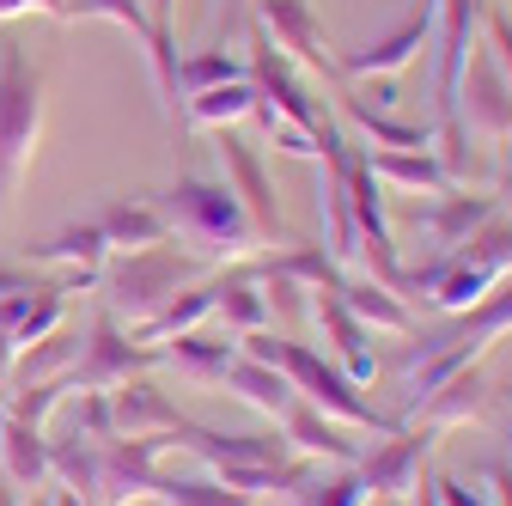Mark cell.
Wrapping results in <instances>:
<instances>
[{"instance_id":"1","label":"cell","mask_w":512,"mask_h":506,"mask_svg":"<svg viewBox=\"0 0 512 506\" xmlns=\"http://www.w3.org/2000/svg\"><path fill=\"white\" fill-rule=\"evenodd\" d=\"M238 354L263 360V366H281V372L293 378V391H299L311 409L336 415L342 427H372V433H397V427H403L397 415L372 409V403L360 397V385H354V378H348L330 354H317V348H305V342H281V336H269V330H250V336H238Z\"/></svg>"},{"instance_id":"2","label":"cell","mask_w":512,"mask_h":506,"mask_svg":"<svg viewBox=\"0 0 512 506\" xmlns=\"http://www.w3.org/2000/svg\"><path fill=\"white\" fill-rule=\"evenodd\" d=\"M153 208L165 214V226L177 232V238H189L202 250V257H232V263H250L256 257V226H250V214H244V202L232 196L226 183H214V177H177V183H165L159 196H153Z\"/></svg>"},{"instance_id":"3","label":"cell","mask_w":512,"mask_h":506,"mask_svg":"<svg viewBox=\"0 0 512 506\" xmlns=\"http://www.w3.org/2000/svg\"><path fill=\"white\" fill-rule=\"evenodd\" d=\"M189 281H202V257H183L171 244H147V250H116L104 257V311L128 324H147L165 299H177Z\"/></svg>"},{"instance_id":"4","label":"cell","mask_w":512,"mask_h":506,"mask_svg":"<svg viewBox=\"0 0 512 506\" xmlns=\"http://www.w3.org/2000/svg\"><path fill=\"white\" fill-rule=\"evenodd\" d=\"M37 135H43V74L19 43H0V208L19 196Z\"/></svg>"},{"instance_id":"5","label":"cell","mask_w":512,"mask_h":506,"mask_svg":"<svg viewBox=\"0 0 512 506\" xmlns=\"http://www.w3.org/2000/svg\"><path fill=\"white\" fill-rule=\"evenodd\" d=\"M433 25H439V0H415V7L384 31V37H372V43H360V49H342V55H330L336 61V74H348V80H397L409 61L433 43Z\"/></svg>"},{"instance_id":"6","label":"cell","mask_w":512,"mask_h":506,"mask_svg":"<svg viewBox=\"0 0 512 506\" xmlns=\"http://www.w3.org/2000/svg\"><path fill=\"white\" fill-rule=\"evenodd\" d=\"M171 439H98V494L104 506H141V500H159L165 494V476H159V452Z\"/></svg>"},{"instance_id":"7","label":"cell","mask_w":512,"mask_h":506,"mask_svg":"<svg viewBox=\"0 0 512 506\" xmlns=\"http://www.w3.org/2000/svg\"><path fill=\"white\" fill-rule=\"evenodd\" d=\"M147 366H159V348H141L135 336H122L116 318L104 311V318L80 336V360L68 372V391H110V385H122V378L147 372Z\"/></svg>"},{"instance_id":"8","label":"cell","mask_w":512,"mask_h":506,"mask_svg":"<svg viewBox=\"0 0 512 506\" xmlns=\"http://www.w3.org/2000/svg\"><path fill=\"white\" fill-rule=\"evenodd\" d=\"M464 135H482V141H512V80L500 74L494 55H470L464 74H458V110Z\"/></svg>"},{"instance_id":"9","label":"cell","mask_w":512,"mask_h":506,"mask_svg":"<svg viewBox=\"0 0 512 506\" xmlns=\"http://www.w3.org/2000/svg\"><path fill=\"white\" fill-rule=\"evenodd\" d=\"M220 165H226V189L244 202L256 238H281V232H287V226H281V202H275V183H269L263 159H256V147L238 141L232 129H220Z\"/></svg>"},{"instance_id":"10","label":"cell","mask_w":512,"mask_h":506,"mask_svg":"<svg viewBox=\"0 0 512 506\" xmlns=\"http://www.w3.org/2000/svg\"><path fill=\"white\" fill-rule=\"evenodd\" d=\"M317 299H311V318H317V330H324V348L336 354V366L354 378V385H372V372H378V354L366 348L372 342V330L354 318V311L342 305V293L336 287H311Z\"/></svg>"},{"instance_id":"11","label":"cell","mask_w":512,"mask_h":506,"mask_svg":"<svg viewBox=\"0 0 512 506\" xmlns=\"http://www.w3.org/2000/svg\"><path fill=\"white\" fill-rule=\"evenodd\" d=\"M104 397H110V433H116V439H159V433H171V427L183 421L177 403H171L159 385H147L141 372L122 378V385H110Z\"/></svg>"},{"instance_id":"12","label":"cell","mask_w":512,"mask_h":506,"mask_svg":"<svg viewBox=\"0 0 512 506\" xmlns=\"http://www.w3.org/2000/svg\"><path fill=\"white\" fill-rule=\"evenodd\" d=\"M427 446H433V439H427L421 427H397L391 446L360 452L354 470H360L366 494H403V488H415V482H421V464H427Z\"/></svg>"},{"instance_id":"13","label":"cell","mask_w":512,"mask_h":506,"mask_svg":"<svg viewBox=\"0 0 512 506\" xmlns=\"http://www.w3.org/2000/svg\"><path fill=\"white\" fill-rule=\"evenodd\" d=\"M281 439H287V452H299V458H330V464H360V446L348 439V427L336 421V415H324V409H311L305 397H293V409L281 415Z\"/></svg>"},{"instance_id":"14","label":"cell","mask_w":512,"mask_h":506,"mask_svg":"<svg viewBox=\"0 0 512 506\" xmlns=\"http://www.w3.org/2000/svg\"><path fill=\"white\" fill-rule=\"evenodd\" d=\"M256 19H263V31H275V49H293L299 61H311V68H336L330 61V43H324V25L311 19L305 0H256Z\"/></svg>"},{"instance_id":"15","label":"cell","mask_w":512,"mask_h":506,"mask_svg":"<svg viewBox=\"0 0 512 506\" xmlns=\"http://www.w3.org/2000/svg\"><path fill=\"white\" fill-rule=\"evenodd\" d=\"M61 318H68V293H55V287H25L13 299H0V330L13 336V348H31V342L55 336Z\"/></svg>"},{"instance_id":"16","label":"cell","mask_w":512,"mask_h":506,"mask_svg":"<svg viewBox=\"0 0 512 506\" xmlns=\"http://www.w3.org/2000/svg\"><path fill=\"white\" fill-rule=\"evenodd\" d=\"M214 299H220V275H214V281H196V287L177 293V299H165L147 324H135V342H141V348H165V342L189 336L202 318H214Z\"/></svg>"},{"instance_id":"17","label":"cell","mask_w":512,"mask_h":506,"mask_svg":"<svg viewBox=\"0 0 512 506\" xmlns=\"http://www.w3.org/2000/svg\"><path fill=\"white\" fill-rule=\"evenodd\" d=\"M482 220H494V196H458V189H445L433 208H415V226H421L439 250H458Z\"/></svg>"},{"instance_id":"18","label":"cell","mask_w":512,"mask_h":506,"mask_svg":"<svg viewBox=\"0 0 512 506\" xmlns=\"http://www.w3.org/2000/svg\"><path fill=\"white\" fill-rule=\"evenodd\" d=\"M0 470H7L13 488H43L49 482V439L31 421H13L0 409Z\"/></svg>"},{"instance_id":"19","label":"cell","mask_w":512,"mask_h":506,"mask_svg":"<svg viewBox=\"0 0 512 506\" xmlns=\"http://www.w3.org/2000/svg\"><path fill=\"white\" fill-rule=\"evenodd\" d=\"M232 360H238V342H232V336H196V330L159 348V366L183 372L189 385H220Z\"/></svg>"},{"instance_id":"20","label":"cell","mask_w":512,"mask_h":506,"mask_svg":"<svg viewBox=\"0 0 512 506\" xmlns=\"http://www.w3.org/2000/svg\"><path fill=\"white\" fill-rule=\"evenodd\" d=\"M226 391H238L250 409H263V415H287L293 409V378L281 372V366H263V360H250V354H238L232 366H226V378H220Z\"/></svg>"},{"instance_id":"21","label":"cell","mask_w":512,"mask_h":506,"mask_svg":"<svg viewBox=\"0 0 512 506\" xmlns=\"http://www.w3.org/2000/svg\"><path fill=\"white\" fill-rule=\"evenodd\" d=\"M98 232H104V244L110 250H147V244H165V214L153 208V196H141V202H110V208H98V220H92Z\"/></svg>"},{"instance_id":"22","label":"cell","mask_w":512,"mask_h":506,"mask_svg":"<svg viewBox=\"0 0 512 506\" xmlns=\"http://www.w3.org/2000/svg\"><path fill=\"white\" fill-rule=\"evenodd\" d=\"M476 415H488V385H482L476 366H458V372L421 403V421H427V427H458V421H476Z\"/></svg>"},{"instance_id":"23","label":"cell","mask_w":512,"mask_h":506,"mask_svg":"<svg viewBox=\"0 0 512 506\" xmlns=\"http://www.w3.org/2000/svg\"><path fill=\"white\" fill-rule=\"evenodd\" d=\"M256 116V86L250 80H232V86H208V92H189L183 98V122H196V129H238V122Z\"/></svg>"},{"instance_id":"24","label":"cell","mask_w":512,"mask_h":506,"mask_svg":"<svg viewBox=\"0 0 512 506\" xmlns=\"http://www.w3.org/2000/svg\"><path fill=\"white\" fill-rule=\"evenodd\" d=\"M214 318L232 330V336H250V330H269V299H263V281H256L244 263L232 275H220V299H214Z\"/></svg>"},{"instance_id":"25","label":"cell","mask_w":512,"mask_h":506,"mask_svg":"<svg viewBox=\"0 0 512 506\" xmlns=\"http://www.w3.org/2000/svg\"><path fill=\"white\" fill-rule=\"evenodd\" d=\"M342 293V305L354 311V318L366 324V330H391V336H409L415 330V318H409V305L397 299V287H384V281H342L336 287Z\"/></svg>"},{"instance_id":"26","label":"cell","mask_w":512,"mask_h":506,"mask_svg":"<svg viewBox=\"0 0 512 506\" xmlns=\"http://www.w3.org/2000/svg\"><path fill=\"white\" fill-rule=\"evenodd\" d=\"M74 360H80V336L55 330V336H43V342H31V348H19V354H13V378H7V391L49 385V378H68V372H74Z\"/></svg>"},{"instance_id":"27","label":"cell","mask_w":512,"mask_h":506,"mask_svg":"<svg viewBox=\"0 0 512 506\" xmlns=\"http://www.w3.org/2000/svg\"><path fill=\"white\" fill-rule=\"evenodd\" d=\"M25 257L31 263H61V269H104L110 244H104V232L92 220H80V226H61L55 238H37Z\"/></svg>"},{"instance_id":"28","label":"cell","mask_w":512,"mask_h":506,"mask_svg":"<svg viewBox=\"0 0 512 506\" xmlns=\"http://www.w3.org/2000/svg\"><path fill=\"white\" fill-rule=\"evenodd\" d=\"M366 171L378 183L427 189V196H445V189H452V177H445V165L433 159V147H421V153H366Z\"/></svg>"},{"instance_id":"29","label":"cell","mask_w":512,"mask_h":506,"mask_svg":"<svg viewBox=\"0 0 512 506\" xmlns=\"http://www.w3.org/2000/svg\"><path fill=\"white\" fill-rule=\"evenodd\" d=\"M342 110L360 122V135H366L378 153H421V147H433V135H427V129H415V122H391L384 110H372L360 92H342Z\"/></svg>"},{"instance_id":"30","label":"cell","mask_w":512,"mask_h":506,"mask_svg":"<svg viewBox=\"0 0 512 506\" xmlns=\"http://www.w3.org/2000/svg\"><path fill=\"white\" fill-rule=\"evenodd\" d=\"M49 476L68 488V494L92 500L98 494V439H86V433L55 439V446H49Z\"/></svg>"},{"instance_id":"31","label":"cell","mask_w":512,"mask_h":506,"mask_svg":"<svg viewBox=\"0 0 512 506\" xmlns=\"http://www.w3.org/2000/svg\"><path fill=\"white\" fill-rule=\"evenodd\" d=\"M232 80H250L244 74V61L226 55V49H196V55H183L177 61V92H208V86H232Z\"/></svg>"},{"instance_id":"32","label":"cell","mask_w":512,"mask_h":506,"mask_svg":"<svg viewBox=\"0 0 512 506\" xmlns=\"http://www.w3.org/2000/svg\"><path fill=\"white\" fill-rule=\"evenodd\" d=\"M500 330H512V275H506L500 293H488L476 311H464V330H458V336H464L470 348H488Z\"/></svg>"},{"instance_id":"33","label":"cell","mask_w":512,"mask_h":506,"mask_svg":"<svg viewBox=\"0 0 512 506\" xmlns=\"http://www.w3.org/2000/svg\"><path fill=\"white\" fill-rule=\"evenodd\" d=\"M360 500H366V482L354 464H342V476H311L293 494V506H360Z\"/></svg>"},{"instance_id":"34","label":"cell","mask_w":512,"mask_h":506,"mask_svg":"<svg viewBox=\"0 0 512 506\" xmlns=\"http://www.w3.org/2000/svg\"><path fill=\"white\" fill-rule=\"evenodd\" d=\"M159 506H250V494H238V488H226V482H171L165 476V494H159Z\"/></svg>"},{"instance_id":"35","label":"cell","mask_w":512,"mask_h":506,"mask_svg":"<svg viewBox=\"0 0 512 506\" xmlns=\"http://www.w3.org/2000/svg\"><path fill=\"white\" fill-rule=\"evenodd\" d=\"M80 13H86V19H110V25H122L128 37L147 43V13H141V0H80Z\"/></svg>"},{"instance_id":"36","label":"cell","mask_w":512,"mask_h":506,"mask_svg":"<svg viewBox=\"0 0 512 506\" xmlns=\"http://www.w3.org/2000/svg\"><path fill=\"white\" fill-rule=\"evenodd\" d=\"M482 25H488V43H494V61H500V74L512 80V19L488 7V13H482Z\"/></svg>"},{"instance_id":"37","label":"cell","mask_w":512,"mask_h":506,"mask_svg":"<svg viewBox=\"0 0 512 506\" xmlns=\"http://www.w3.org/2000/svg\"><path fill=\"white\" fill-rule=\"evenodd\" d=\"M433 494H439V506H488L482 494H470L458 476H433Z\"/></svg>"},{"instance_id":"38","label":"cell","mask_w":512,"mask_h":506,"mask_svg":"<svg viewBox=\"0 0 512 506\" xmlns=\"http://www.w3.org/2000/svg\"><path fill=\"white\" fill-rule=\"evenodd\" d=\"M25 287H37V281H31L19 263H13V269H0V299H13V293H25Z\"/></svg>"},{"instance_id":"39","label":"cell","mask_w":512,"mask_h":506,"mask_svg":"<svg viewBox=\"0 0 512 506\" xmlns=\"http://www.w3.org/2000/svg\"><path fill=\"white\" fill-rule=\"evenodd\" d=\"M13 354H19V348H13V336L0 330V391H7V378H13Z\"/></svg>"},{"instance_id":"40","label":"cell","mask_w":512,"mask_h":506,"mask_svg":"<svg viewBox=\"0 0 512 506\" xmlns=\"http://www.w3.org/2000/svg\"><path fill=\"white\" fill-rule=\"evenodd\" d=\"M37 0H0V19H19V13H31Z\"/></svg>"},{"instance_id":"41","label":"cell","mask_w":512,"mask_h":506,"mask_svg":"<svg viewBox=\"0 0 512 506\" xmlns=\"http://www.w3.org/2000/svg\"><path fill=\"white\" fill-rule=\"evenodd\" d=\"M37 7H43V13H55V19H74V7H68V0H37Z\"/></svg>"},{"instance_id":"42","label":"cell","mask_w":512,"mask_h":506,"mask_svg":"<svg viewBox=\"0 0 512 506\" xmlns=\"http://www.w3.org/2000/svg\"><path fill=\"white\" fill-rule=\"evenodd\" d=\"M49 506H86V500H80V494H68V488H55V494H49Z\"/></svg>"}]
</instances>
